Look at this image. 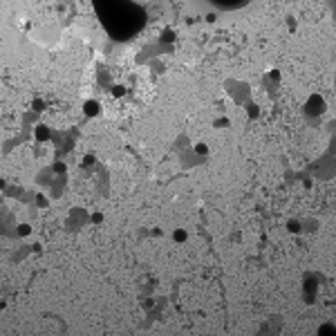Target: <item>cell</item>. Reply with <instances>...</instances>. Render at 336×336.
Here are the masks:
<instances>
[{"mask_svg":"<svg viewBox=\"0 0 336 336\" xmlns=\"http://www.w3.org/2000/svg\"><path fill=\"white\" fill-rule=\"evenodd\" d=\"M184 238H186L184 231H175V240H177V242H184Z\"/></svg>","mask_w":336,"mask_h":336,"instance_id":"1","label":"cell"}]
</instances>
